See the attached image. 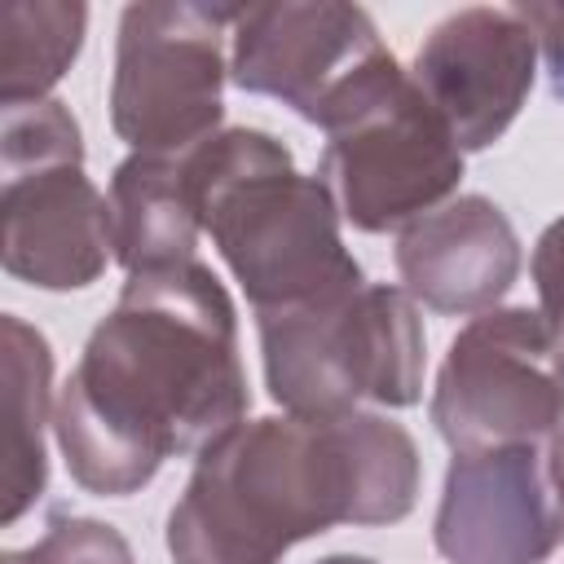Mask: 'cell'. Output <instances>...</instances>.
<instances>
[{"label":"cell","mask_w":564,"mask_h":564,"mask_svg":"<svg viewBox=\"0 0 564 564\" xmlns=\"http://www.w3.org/2000/svg\"><path fill=\"white\" fill-rule=\"evenodd\" d=\"M317 564H375V560H366V555H326Z\"/></svg>","instance_id":"obj_20"},{"label":"cell","mask_w":564,"mask_h":564,"mask_svg":"<svg viewBox=\"0 0 564 564\" xmlns=\"http://www.w3.org/2000/svg\"><path fill=\"white\" fill-rule=\"evenodd\" d=\"M4 489L0 520L13 524L48 485L44 458V423H48V375L53 352L48 339L22 317H4Z\"/></svg>","instance_id":"obj_14"},{"label":"cell","mask_w":564,"mask_h":564,"mask_svg":"<svg viewBox=\"0 0 564 564\" xmlns=\"http://www.w3.org/2000/svg\"><path fill=\"white\" fill-rule=\"evenodd\" d=\"M84 4L4 0L0 4V97L4 106L44 101L84 40Z\"/></svg>","instance_id":"obj_15"},{"label":"cell","mask_w":564,"mask_h":564,"mask_svg":"<svg viewBox=\"0 0 564 564\" xmlns=\"http://www.w3.org/2000/svg\"><path fill=\"white\" fill-rule=\"evenodd\" d=\"M397 269L432 313H480L516 282L520 242L498 203L463 194L405 225Z\"/></svg>","instance_id":"obj_12"},{"label":"cell","mask_w":564,"mask_h":564,"mask_svg":"<svg viewBox=\"0 0 564 564\" xmlns=\"http://www.w3.org/2000/svg\"><path fill=\"white\" fill-rule=\"evenodd\" d=\"M0 564H137V560H132V546L123 542L119 529H110L101 520L57 516L35 546L4 551Z\"/></svg>","instance_id":"obj_16"},{"label":"cell","mask_w":564,"mask_h":564,"mask_svg":"<svg viewBox=\"0 0 564 564\" xmlns=\"http://www.w3.org/2000/svg\"><path fill=\"white\" fill-rule=\"evenodd\" d=\"M516 13L529 22L533 40L546 53V70H551V93L564 97V4H516Z\"/></svg>","instance_id":"obj_18"},{"label":"cell","mask_w":564,"mask_h":564,"mask_svg":"<svg viewBox=\"0 0 564 564\" xmlns=\"http://www.w3.org/2000/svg\"><path fill=\"white\" fill-rule=\"evenodd\" d=\"M564 419V339L533 308L471 317L436 375L432 423L454 454L538 445Z\"/></svg>","instance_id":"obj_7"},{"label":"cell","mask_w":564,"mask_h":564,"mask_svg":"<svg viewBox=\"0 0 564 564\" xmlns=\"http://www.w3.org/2000/svg\"><path fill=\"white\" fill-rule=\"evenodd\" d=\"M533 282H538L542 317L564 339V216L555 225H546L533 247Z\"/></svg>","instance_id":"obj_17"},{"label":"cell","mask_w":564,"mask_h":564,"mask_svg":"<svg viewBox=\"0 0 564 564\" xmlns=\"http://www.w3.org/2000/svg\"><path fill=\"white\" fill-rule=\"evenodd\" d=\"M432 538L449 564H542L560 542L542 454L533 445L454 454Z\"/></svg>","instance_id":"obj_11"},{"label":"cell","mask_w":564,"mask_h":564,"mask_svg":"<svg viewBox=\"0 0 564 564\" xmlns=\"http://www.w3.org/2000/svg\"><path fill=\"white\" fill-rule=\"evenodd\" d=\"M458 176L463 150L410 75H401L352 123L330 132L322 154L326 189L366 234L401 229L436 212Z\"/></svg>","instance_id":"obj_9"},{"label":"cell","mask_w":564,"mask_h":564,"mask_svg":"<svg viewBox=\"0 0 564 564\" xmlns=\"http://www.w3.org/2000/svg\"><path fill=\"white\" fill-rule=\"evenodd\" d=\"M238 322L198 260L132 273L57 401V445L88 494L123 498L247 414Z\"/></svg>","instance_id":"obj_1"},{"label":"cell","mask_w":564,"mask_h":564,"mask_svg":"<svg viewBox=\"0 0 564 564\" xmlns=\"http://www.w3.org/2000/svg\"><path fill=\"white\" fill-rule=\"evenodd\" d=\"M238 9L132 4L119 22L110 123L137 154H185L216 137L225 48Z\"/></svg>","instance_id":"obj_8"},{"label":"cell","mask_w":564,"mask_h":564,"mask_svg":"<svg viewBox=\"0 0 564 564\" xmlns=\"http://www.w3.org/2000/svg\"><path fill=\"white\" fill-rule=\"evenodd\" d=\"M185 159L203 229L256 313L317 304L366 282L339 238L335 194L322 176L295 172L282 141L260 128H229Z\"/></svg>","instance_id":"obj_3"},{"label":"cell","mask_w":564,"mask_h":564,"mask_svg":"<svg viewBox=\"0 0 564 564\" xmlns=\"http://www.w3.org/2000/svg\"><path fill=\"white\" fill-rule=\"evenodd\" d=\"M538 40L516 9H463L445 18L414 57V88L441 115L458 150L494 145L533 84Z\"/></svg>","instance_id":"obj_10"},{"label":"cell","mask_w":564,"mask_h":564,"mask_svg":"<svg viewBox=\"0 0 564 564\" xmlns=\"http://www.w3.org/2000/svg\"><path fill=\"white\" fill-rule=\"evenodd\" d=\"M546 485H551L555 520H560V533H564V427L551 436V449H546Z\"/></svg>","instance_id":"obj_19"},{"label":"cell","mask_w":564,"mask_h":564,"mask_svg":"<svg viewBox=\"0 0 564 564\" xmlns=\"http://www.w3.org/2000/svg\"><path fill=\"white\" fill-rule=\"evenodd\" d=\"M4 269L44 291L88 286L106 269L110 216L84 176L79 123L62 101L4 106Z\"/></svg>","instance_id":"obj_5"},{"label":"cell","mask_w":564,"mask_h":564,"mask_svg":"<svg viewBox=\"0 0 564 564\" xmlns=\"http://www.w3.org/2000/svg\"><path fill=\"white\" fill-rule=\"evenodd\" d=\"M264 379L291 414H348L361 401L423 397V326L405 291L361 282L344 295L256 313Z\"/></svg>","instance_id":"obj_4"},{"label":"cell","mask_w":564,"mask_h":564,"mask_svg":"<svg viewBox=\"0 0 564 564\" xmlns=\"http://www.w3.org/2000/svg\"><path fill=\"white\" fill-rule=\"evenodd\" d=\"M419 494L410 432L379 414H282L216 436L167 516L176 564H278L335 524H392Z\"/></svg>","instance_id":"obj_2"},{"label":"cell","mask_w":564,"mask_h":564,"mask_svg":"<svg viewBox=\"0 0 564 564\" xmlns=\"http://www.w3.org/2000/svg\"><path fill=\"white\" fill-rule=\"evenodd\" d=\"M234 84L339 132L405 70L357 4H247L234 13Z\"/></svg>","instance_id":"obj_6"},{"label":"cell","mask_w":564,"mask_h":564,"mask_svg":"<svg viewBox=\"0 0 564 564\" xmlns=\"http://www.w3.org/2000/svg\"><path fill=\"white\" fill-rule=\"evenodd\" d=\"M110 251L128 273L189 264L203 229L189 159L185 154H132L115 167L110 194Z\"/></svg>","instance_id":"obj_13"}]
</instances>
